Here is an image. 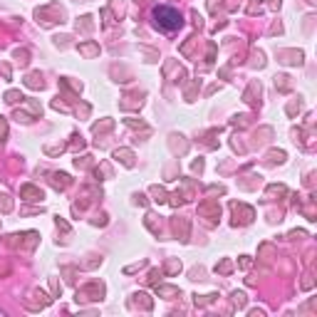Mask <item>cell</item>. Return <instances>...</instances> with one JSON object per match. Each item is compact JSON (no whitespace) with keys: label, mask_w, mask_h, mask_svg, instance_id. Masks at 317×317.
I'll return each mask as SVG.
<instances>
[{"label":"cell","mask_w":317,"mask_h":317,"mask_svg":"<svg viewBox=\"0 0 317 317\" xmlns=\"http://www.w3.org/2000/svg\"><path fill=\"white\" fill-rule=\"evenodd\" d=\"M154 22H156V27H161L164 32H173V30L181 27V15H179V10L161 5V8L154 10Z\"/></svg>","instance_id":"6da1fadb"}]
</instances>
